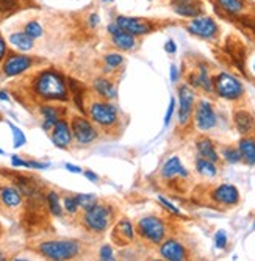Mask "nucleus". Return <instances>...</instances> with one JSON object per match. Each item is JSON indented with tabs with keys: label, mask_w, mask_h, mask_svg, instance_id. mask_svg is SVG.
Segmentation results:
<instances>
[{
	"label": "nucleus",
	"mask_w": 255,
	"mask_h": 261,
	"mask_svg": "<svg viewBox=\"0 0 255 261\" xmlns=\"http://www.w3.org/2000/svg\"><path fill=\"white\" fill-rule=\"evenodd\" d=\"M77 202H79V206L82 210H89L91 206H94L97 203V197L94 194H77L75 196Z\"/></svg>",
	"instance_id": "7c9ffc66"
},
{
	"label": "nucleus",
	"mask_w": 255,
	"mask_h": 261,
	"mask_svg": "<svg viewBox=\"0 0 255 261\" xmlns=\"http://www.w3.org/2000/svg\"><path fill=\"white\" fill-rule=\"evenodd\" d=\"M174 108H175V100L171 97V100H169V107H168V111H166V116H165V125H166V127H168V125H169V122H171V117H172Z\"/></svg>",
	"instance_id": "a19ab883"
},
{
	"label": "nucleus",
	"mask_w": 255,
	"mask_h": 261,
	"mask_svg": "<svg viewBox=\"0 0 255 261\" xmlns=\"http://www.w3.org/2000/svg\"><path fill=\"white\" fill-rule=\"evenodd\" d=\"M94 88H96V91L100 94V96L105 97V99H114L116 97V88L107 79H97L94 82Z\"/></svg>",
	"instance_id": "393cba45"
},
{
	"label": "nucleus",
	"mask_w": 255,
	"mask_h": 261,
	"mask_svg": "<svg viewBox=\"0 0 255 261\" xmlns=\"http://www.w3.org/2000/svg\"><path fill=\"white\" fill-rule=\"evenodd\" d=\"M30 38L36 39V38H41L42 36V27L39 25V22L36 20H30L27 25H26V30H24Z\"/></svg>",
	"instance_id": "72a5a7b5"
},
{
	"label": "nucleus",
	"mask_w": 255,
	"mask_h": 261,
	"mask_svg": "<svg viewBox=\"0 0 255 261\" xmlns=\"http://www.w3.org/2000/svg\"><path fill=\"white\" fill-rule=\"evenodd\" d=\"M47 205H49V210L54 216H61L63 215V208H61V203H60V197L57 193H49L47 196Z\"/></svg>",
	"instance_id": "c756f323"
},
{
	"label": "nucleus",
	"mask_w": 255,
	"mask_h": 261,
	"mask_svg": "<svg viewBox=\"0 0 255 261\" xmlns=\"http://www.w3.org/2000/svg\"><path fill=\"white\" fill-rule=\"evenodd\" d=\"M241 158H244V161L247 164H255V139L253 138H244L240 141L238 144Z\"/></svg>",
	"instance_id": "412c9836"
},
{
	"label": "nucleus",
	"mask_w": 255,
	"mask_h": 261,
	"mask_svg": "<svg viewBox=\"0 0 255 261\" xmlns=\"http://www.w3.org/2000/svg\"><path fill=\"white\" fill-rule=\"evenodd\" d=\"M71 130H72V136L77 139L79 144H89V142H92L97 138V130L85 117H74Z\"/></svg>",
	"instance_id": "6e6552de"
},
{
	"label": "nucleus",
	"mask_w": 255,
	"mask_h": 261,
	"mask_svg": "<svg viewBox=\"0 0 255 261\" xmlns=\"http://www.w3.org/2000/svg\"><path fill=\"white\" fill-rule=\"evenodd\" d=\"M119 25L121 30L132 33L135 36H141V35H147L152 30V25L140 17H129V16H118L114 20Z\"/></svg>",
	"instance_id": "1a4fd4ad"
},
{
	"label": "nucleus",
	"mask_w": 255,
	"mask_h": 261,
	"mask_svg": "<svg viewBox=\"0 0 255 261\" xmlns=\"http://www.w3.org/2000/svg\"><path fill=\"white\" fill-rule=\"evenodd\" d=\"M72 141V130L66 121L60 119L52 128V142L60 149H67Z\"/></svg>",
	"instance_id": "4468645a"
},
{
	"label": "nucleus",
	"mask_w": 255,
	"mask_h": 261,
	"mask_svg": "<svg viewBox=\"0 0 255 261\" xmlns=\"http://www.w3.org/2000/svg\"><path fill=\"white\" fill-rule=\"evenodd\" d=\"M0 155H4V150L2 149H0Z\"/></svg>",
	"instance_id": "6e6d98bb"
},
{
	"label": "nucleus",
	"mask_w": 255,
	"mask_h": 261,
	"mask_svg": "<svg viewBox=\"0 0 255 261\" xmlns=\"http://www.w3.org/2000/svg\"><path fill=\"white\" fill-rule=\"evenodd\" d=\"M49 163H38V161H27V168H30V169H38V171H41V169H47L49 168Z\"/></svg>",
	"instance_id": "79ce46f5"
},
{
	"label": "nucleus",
	"mask_w": 255,
	"mask_h": 261,
	"mask_svg": "<svg viewBox=\"0 0 255 261\" xmlns=\"http://www.w3.org/2000/svg\"><path fill=\"white\" fill-rule=\"evenodd\" d=\"M35 92L45 100H67L64 79L55 70H44L35 79Z\"/></svg>",
	"instance_id": "f257e3e1"
},
{
	"label": "nucleus",
	"mask_w": 255,
	"mask_h": 261,
	"mask_svg": "<svg viewBox=\"0 0 255 261\" xmlns=\"http://www.w3.org/2000/svg\"><path fill=\"white\" fill-rule=\"evenodd\" d=\"M33 64V60L26 55H13L4 64V74L8 77H16L22 72H26Z\"/></svg>",
	"instance_id": "f8f14e48"
},
{
	"label": "nucleus",
	"mask_w": 255,
	"mask_h": 261,
	"mask_svg": "<svg viewBox=\"0 0 255 261\" xmlns=\"http://www.w3.org/2000/svg\"><path fill=\"white\" fill-rule=\"evenodd\" d=\"M108 33L113 36V35H116V33H119L121 32V29H119V25H118V23H116V22H113V23H110V25H108Z\"/></svg>",
	"instance_id": "49530a36"
},
{
	"label": "nucleus",
	"mask_w": 255,
	"mask_h": 261,
	"mask_svg": "<svg viewBox=\"0 0 255 261\" xmlns=\"http://www.w3.org/2000/svg\"><path fill=\"white\" fill-rule=\"evenodd\" d=\"M11 164H13V168H27V161H24L17 155L11 156Z\"/></svg>",
	"instance_id": "c03bdc74"
},
{
	"label": "nucleus",
	"mask_w": 255,
	"mask_h": 261,
	"mask_svg": "<svg viewBox=\"0 0 255 261\" xmlns=\"http://www.w3.org/2000/svg\"><path fill=\"white\" fill-rule=\"evenodd\" d=\"M104 2H113V0H104Z\"/></svg>",
	"instance_id": "4d7b16f0"
},
{
	"label": "nucleus",
	"mask_w": 255,
	"mask_h": 261,
	"mask_svg": "<svg viewBox=\"0 0 255 261\" xmlns=\"http://www.w3.org/2000/svg\"><path fill=\"white\" fill-rule=\"evenodd\" d=\"M253 69H255V66H253Z\"/></svg>",
	"instance_id": "bf43d9fd"
},
{
	"label": "nucleus",
	"mask_w": 255,
	"mask_h": 261,
	"mask_svg": "<svg viewBox=\"0 0 255 261\" xmlns=\"http://www.w3.org/2000/svg\"><path fill=\"white\" fill-rule=\"evenodd\" d=\"M174 13L182 17H197L202 14V4L199 0H171Z\"/></svg>",
	"instance_id": "ddd939ff"
},
{
	"label": "nucleus",
	"mask_w": 255,
	"mask_h": 261,
	"mask_svg": "<svg viewBox=\"0 0 255 261\" xmlns=\"http://www.w3.org/2000/svg\"><path fill=\"white\" fill-rule=\"evenodd\" d=\"M158 200H160V203H161V205L166 206V210H169L171 213H174V215H180V210H178L174 203H171L169 200H166L163 196H158Z\"/></svg>",
	"instance_id": "ea45409f"
},
{
	"label": "nucleus",
	"mask_w": 255,
	"mask_h": 261,
	"mask_svg": "<svg viewBox=\"0 0 255 261\" xmlns=\"http://www.w3.org/2000/svg\"><path fill=\"white\" fill-rule=\"evenodd\" d=\"M165 50H166L168 54H175V50H177L175 42H174V41H168L166 45H165Z\"/></svg>",
	"instance_id": "de8ad7c7"
},
{
	"label": "nucleus",
	"mask_w": 255,
	"mask_h": 261,
	"mask_svg": "<svg viewBox=\"0 0 255 261\" xmlns=\"http://www.w3.org/2000/svg\"><path fill=\"white\" fill-rule=\"evenodd\" d=\"M10 42L17 50L27 52L33 49V38H30L26 32H16L10 35Z\"/></svg>",
	"instance_id": "6ab92c4d"
},
{
	"label": "nucleus",
	"mask_w": 255,
	"mask_h": 261,
	"mask_svg": "<svg viewBox=\"0 0 255 261\" xmlns=\"http://www.w3.org/2000/svg\"><path fill=\"white\" fill-rule=\"evenodd\" d=\"M7 54V44H5V39L0 35V60H2Z\"/></svg>",
	"instance_id": "09e8293b"
},
{
	"label": "nucleus",
	"mask_w": 255,
	"mask_h": 261,
	"mask_svg": "<svg viewBox=\"0 0 255 261\" xmlns=\"http://www.w3.org/2000/svg\"><path fill=\"white\" fill-rule=\"evenodd\" d=\"M213 199L222 205H235L240 200V193L234 185H221L213 191Z\"/></svg>",
	"instance_id": "2eb2a0df"
},
{
	"label": "nucleus",
	"mask_w": 255,
	"mask_h": 261,
	"mask_svg": "<svg viewBox=\"0 0 255 261\" xmlns=\"http://www.w3.org/2000/svg\"><path fill=\"white\" fill-rule=\"evenodd\" d=\"M188 32L203 39H213L218 35V23L212 17L197 16L188 23Z\"/></svg>",
	"instance_id": "0eeeda50"
},
{
	"label": "nucleus",
	"mask_w": 255,
	"mask_h": 261,
	"mask_svg": "<svg viewBox=\"0 0 255 261\" xmlns=\"http://www.w3.org/2000/svg\"><path fill=\"white\" fill-rule=\"evenodd\" d=\"M215 88H216V92L222 99H227V100H235V99H240L243 96V85L238 79H235L234 75L230 74H219L215 80Z\"/></svg>",
	"instance_id": "20e7f679"
},
{
	"label": "nucleus",
	"mask_w": 255,
	"mask_h": 261,
	"mask_svg": "<svg viewBox=\"0 0 255 261\" xmlns=\"http://www.w3.org/2000/svg\"><path fill=\"white\" fill-rule=\"evenodd\" d=\"M0 100H5V102H8V100H10L8 94H7L5 91H0Z\"/></svg>",
	"instance_id": "864d4df0"
},
{
	"label": "nucleus",
	"mask_w": 255,
	"mask_h": 261,
	"mask_svg": "<svg viewBox=\"0 0 255 261\" xmlns=\"http://www.w3.org/2000/svg\"><path fill=\"white\" fill-rule=\"evenodd\" d=\"M41 114L44 117V122H42V128L44 130H52L57 122L60 121V116H58V110L50 107V105H44L41 107Z\"/></svg>",
	"instance_id": "5701e85b"
},
{
	"label": "nucleus",
	"mask_w": 255,
	"mask_h": 261,
	"mask_svg": "<svg viewBox=\"0 0 255 261\" xmlns=\"http://www.w3.org/2000/svg\"><path fill=\"white\" fill-rule=\"evenodd\" d=\"M138 230H140V233L144 236V238H147L154 244H158L163 241L165 234H166V227H165L163 221L155 216L143 218L140 222H138Z\"/></svg>",
	"instance_id": "39448f33"
},
{
	"label": "nucleus",
	"mask_w": 255,
	"mask_h": 261,
	"mask_svg": "<svg viewBox=\"0 0 255 261\" xmlns=\"http://www.w3.org/2000/svg\"><path fill=\"white\" fill-rule=\"evenodd\" d=\"M39 253L44 255L45 258H50L55 261H64V259H71L74 258L80 246L75 241H45L39 244Z\"/></svg>",
	"instance_id": "f03ea898"
},
{
	"label": "nucleus",
	"mask_w": 255,
	"mask_h": 261,
	"mask_svg": "<svg viewBox=\"0 0 255 261\" xmlns=\"http://www.w3.org/2000/svg\"><path fill=\"white\" fill-rule=\"evenodd\" d=\"M177 77H178V70H177V67L172 64V66H171V82H177Z\"/></svg>",
	"instance_id": "603ef678"
},
{
	"label": "nucleus",
	"mask_w": 255,
	"mask_h": 261,
	"mask_svg": "<svg viewBox=\"0 0 255 261\" xmlns=\"http://www.w3.org/2000/svg\"><path fill=\"white\" fill-rule=\"evenodd\" d=\"M100 259L107 261V259H113V250L110 246H102L100 249Z\"/></svg>",
	"instance_id": "37998d69"
},
{
	"label": "nucleus",
	"mask_w": 255,
	"mask_h": 261,
	"mask_svg": "<svg viewBox=\"0 0 255 261\" xmlns=\"http://www.w3.org/2000/svg\"><path fill=\"white\" fill-rule=\"evenodd\" d=\"M79 202H77V199H75V196L74 197H64V210L69 213V215H75V213L79 211Z\"/></svg>",
	"instance_id": "c9c22d12"
},
{
	"label": "nucleus",
	"mask_w": 255,
	"mask_h": 261,
	"mask_svg": "<svg viewBox=\"0 0 255 261\" xmlns=\"http://www.w3.org/2000/svg\"><path fill=\"white\" fill-rule=\"evenodd\" d=\"M66 169H67L69 172H72V174H82V172H83V171H82V169L79 168V166H74V164H69V163L66 164Z\"/></svg>",
	"instance_id": "8fccbe9b"
},
{
	"label": "nucleus",
	"mask_w": 255,
	"mask_h": 261,
	"mask_svg": "<svg viewBox=\"0 0 255 261\" xmlns=\"http://www.w3.org/2000/svg\"><path fill=\"white\" fill-rule=\"evenodd\" d=\"M0 202L8 208H17L22 203V193L16 188L4 186L0 188Z\"/></svg>",
	"instance_id": "f3484780"
},
{
	"label": "nucleus",
	"mask_w": 255,
	"mask_h": 261,
	"mask_svg": "<svg viewBox=\"0 0 255 261\" xmlns=\"http://www.w3.org/2000/svg\"><path fill=\"white\" fill-rule=\"evenodd\" d=\"M122 61H124V58L119 54H108L105 57V63H107L108 67H118V66L122 64Z\"/></svg>",
	"instance_id": "e433bc0d"
},
{
	"label": "nucleus",
	"mask_w": 255,
	"mask_h": 261,
	"mask_svg": "<svg viewBox=\"0 0 255 261\" xmlns=\"http://www.w3.org/2000/svg\"><path fill=\"white\" fill-rule=\"evenodd\" d=\"M190 80H191V83L194 85V86H200V88H203L205 91H212L213 89V86H212V80H210V77H208V72H207V69L202 66L200 67V70L197 74H193L191 77H190Z\"/></svg>",
	"instance_id": "bb28decb"
},
{
	"label": "nucleus",
	"mask_w": 255,
	"mask_h": 261,
	"mask_svg": "<svg viewBox=\"0 0 255 261\" xmlns=\"http://www.w3.org/2000/svg\"><path fill=\"white\" fill-rule=\"evenodd\" d=\"M253 117L247 113V111H238L235 114V125H237V130L241 133V135H247L252 132L253 128Z\"/></svg>",
	"instance_id": "4be33fe9"
},
{
	"label": "nucleus",
	"mask_w": 255,
	"mask_h": 261,
	"mask_svg": "<svg viewBox=\"0 0 255 261\" xmlns=\"http://www.w3.org/2000/svg\"><path fill=\"white\" fill-rule=\"evenodd\" d=\"M215 246L218 249H224L227 246V234L224 230H219L216 234H215Z\"/></svg>",
	"instance_id": "4c0bfd02"
},
{
	"label": "nucleus",
	"mask_w": 255,
	"mask_h": 261,
	"mask_svg": "<svg viewBox=\"0 0 255 261\" xmlns=\"http://www.w3.org/2000/svg\"><path fill=\"white\" fill-rule=\"evenodd\" d=\"M110 221H111L110 208L104 205H97V203L94 206H91L89 210H86L83 216V224L86 225V228L96 233L105 231L110 225Z\"/></svg>",
	"instance_id": "7ed1b4c3"
},
{
	"label": "nucleus",
	"mask_w": 255,
	"mask_h": 261,
	"mask_svg": "<svg viewBox=\"0 0 255 261\" xmlns=\"http://www.w3.org/2000/svg\"><path fill=\"white\" fill-rule=\"evenodd\" d=\"M88 20H89V22H88V23H89V27L94 29V27H97V25H99L100 17H99V14H96V13H94V14H91V16H89V19H88Z\"/></svg>",
	"instance_id": "a18cd8bd"
},
{
	"label": "nucleus",
	"mask_w": 255,
	"mask_h": 261,
	"mask_svg": "<svg viewBox=\"0 0 255 261\" xmlns=\"http://www.w3.org/2000/svg\"><path fill=\"white\" fill-rule=\"evenodd\" d=\"M196 125L199 130H212L216 125V114L212 107V103H208L207 100L199 102L196 108Z\"/></svg>",
	"instance_id": "9b49d317"
},
{
	"label": "nucleus",
	"mask_w": 255,
	"mask_h": 261,
	"mask_svg": "<svg viewBox=\"0 0 255 261\" xmlns=\"http://www.w3.org/2000/svg\"><path fill=\"white\" fill-rule=\"evenodd\" d=\"M114 233L121 236V243H130L133 240V227L129 221H121L114 228Z\"/></svg>",
	"instance_id": "cd10ccee"
},
{
	"label": "nucleus",
	"mask_w": 255,
	"mask_h": 261,
	"mask_svg": "<svg viewBox=\"0 0 255 261\" xmlns=\"http://www.w3.org/2000/svg\"><path fill=\"white\" fill-rule=\"evenodd\" d=\"M8 125H10V128H11V132H13V144H14V147L16 149H19V147H22L27 142V138H26V135H24V132H22L20 128H17L14 124H11V122H8Z\"/></svg>",
	"instance_id": "2f4dec72"
},
{
	"label": "nucleus",
	"mask_w": 255,
	"mask_h": 261,
	"mask_svg": "<svg viewBox=\"0 0 255 261\" xmlns=\"http://www.w3.org/2000/svg\"><path fill=\"white\" fill-rule=\"evenodd\" d=\"M197 152H199V156L200 158H205V160H210L213 163H216L219 158H218V153L215 150V146H213V142L210 139H200L197 141Z\"/></svg>",
	"instance_id": "b1692460"
},
{
	"label": "nucleus",
	"mask_w": 255,
	"mask_h": 261,
	"mask_svg": "<svg viewBox=\"0 0 255 261\" xmlns=\"http://www.w3.org/2000/svg\"><path fill=\"white\" fill-rule=\"evenodd\" d=\"M2 259H4V255H2V253H0V261H2Z\"/></svg>",
	"instance_id": "5fc2aeb1"
},
{
	"label": "nucleus",
	"mask_w": 255,
	"mask_h": 261,
	"mask_svg": "<svg viewBox=\"0 0 255 261\" xmlns=\"http://www.w3.org/2000/svg\"><path fill=\"white\" fill-rule=\"evenodd\" d=\"M85 177L88 178V180H91V181H97L99 180V177H97V174H94L92 171H85Z\"/></svg>",
	"instance_id": "3c124183"
},
{
	"label": "nucleus",
	"mask_w": 255,
	"mask_h": 261,
	"mask_svg": "<svg viewBox=\"0 0 255 261\" xmlns=\"http://www.w3.org/2000/svg\"><path fill=\"white\" fill-rule=\"evenodd\" d=\"M113 39V44L118 47V49H122V50H130L136 45V39H135V35L132 33H127L124 30H121L119 33H116L111 36Z\"/></svg>",
	"instance_id": "aec40b11"
},
{
	"label": "nucleus",
	"mask_w": 255,
	"mask_h": 261,
	"mask_svg": "<svg viewBox=\"0 0 255 261\" xmlns=\"http://www.w3.org/2000/svg\"><path fill=\"white\" fill-rule=\"evenodd\" d=\"M161 175H163L165 178H174V177H177V175H180V177H187L188 172H187V169H185L183 166H182L180 160H178L177 156H172V158H169V160L165 163L163 168H161Z\"/></svg>",
	"instance_id": "a211bd4d"
},
{
	"label": "nucleus",
	"mask_w": 255,
	"mask_h": 261,
	"mask_svg": "<svg viewBox=\"0 0 255 261\" xmlns=\"http://www.w3.org/2000/svg\"><path fill=\"white\" fill-rule=\"evenodd\" d=\"M16 5H17L16 0H0V11L2 13L13 11L16 8Z\"/></svg>",
	"instance_id": "58836bf2"
},
{
	"label": "nucleus",
	"mask_w": 255,
	"mask_h": 261,
	"mask_svg": "<svg viewBox=\"0 0 255 261\" xmlns=\"http://www.w3.org/2000/svg\"><path fill=\"white\" fill-rule=\"evenodd\" d=\"M178 102H180V108H178V122L182 125H185L191 117L193 113V105H194V92L191 91L190 86L183 85L178 88Z\"/></svg>",
	"instance_id": "9d476101"
},
{
	"label": "nucleus",
	"mask_w": 255,
	"mask_h": 261,
	"mask_svg": "<svg viewBox=\"0 0 255 261\" xmlns=\"http://www.w3.org/2000/svg\"><path fill=\"white\" fill-rule=\"evenodd\" d=\"M196 168L199 171V174L205 175V177H215L218 174V169L213 161L205 160V158H197L196 161Z\"/></svg>",
	"instance_id": "c85d7f7f"
},
{
	"label": "nucleus",
	"mask_w": 255,
	"mask_h": 261,
	"mask_svg": "<svg viewBox=\"0 0 255 261\" xmlns=\"http://www.w3.org/2000/svg\"><path fill=\"white\" fill-rule=\"evenodd\" d=\"M253 228H255V224H253Z\"/></svg>",
	"instance_id": "13d9d810"
},
{
	"label": "nucleus",
	"mask_w": 255,
	"mask_h": 261,
	"mask_svg": "<svg viewBox=\"0 0 255 261\" xmlns=\"http://www.w3.org/2000/svg\"><path fill=\"white\" fill-rule=\"evenodd\" d=\"M69 86H71V89H72V94H74V100H75V103H77L79 110H83V105H82L83 88H82V86H80L77 82H74V80H69Z\"/></svg>",
	"instance_id": "f704fd0d"
},
{
	"label": "nucleus",
	"mask_w": 255,
	"mask_h": 261,
	"mask_svg": "<svg viewBox=\"0 0 255 261\" xmlns=\"http://www.w3.org/2000/svg\"><path fill=\"white\" fill-rule=\"evenodd\" d=\"M160 253L165 259H169V261H183L187 258V252H185L183 246L177 241H166L163 246L160 249Z\"/></svg>",
	"instance_id": "dca6fc26"
},
{
	"label": "nucleus",
	"mask_w": 255,
	"mask_h": 261,
	"mask_svg": "<svg viewBox=\"0 0 255 261\" xmlns=\"http://www.w3.org/2000/svg\"><path fill=\"white\" fill-rule=\"evenodd\" d=\"M216 2L221 7V10L232 16H237L244 10V0H216Z\"/></svg>",
	"instance_id": "a878e982"
},
{
	"label": "nucleus",
	"mask_w": 255,
	"mask_h": 261,
	"mask_svg": "<svg viewBox=\"0 0 255 261\" xmlns=\"http://www.w3.org/2000/svg\"><path fill=\"white\" fill-rule=\"evenodd\" d=\"M222 156L225 158V161L232 163V164H237L241 161V153L240 149H234V147H225L222 150Z\"/></svg>",
	"instance_id": "473e14b6"
},
{
	"label": "nucleus",
	"mask_w": 255,
	"mask_h": 261,
	"mask_svg": "<svg viewBox=\"0 0 255 261\" xmlns=\"http://www.w3.org/2000/svg\"><path fill=\"white\" fill-rule=\"evenodd\" d=\"M89 116L91 119L96 124L102 125V127H110L114 125L116 121H118V111L116 108L110 103L105 102H94L89 107Z\"/></svg>",
	"instance_id": "423d86ee"
}]
</instances>
